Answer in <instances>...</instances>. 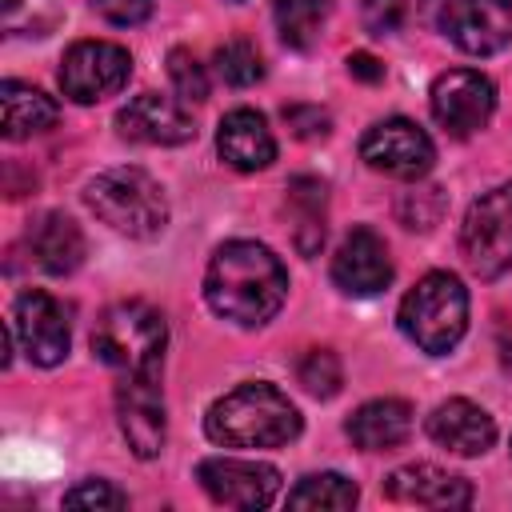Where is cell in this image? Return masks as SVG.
Returning <instances> with one entry per match:
<instances>
[{"label":"cell","mask_w":512,"mask_h":512,"mask_svg":"<svg viewBox=\"0 0 512 512\" xmlns=\"http://www.w3.org/2000/svg\"><path fill=\"white\" fill-rule=\"evenodd\" d=\"M212 64H216V76H220L224 84H232V88H252V84L264 76V60H260V52H256V44L244 40V36L224 40V44L216 48Z\"/></svg>","instance_id":"26"},{"label":"cell","mask_w":512,"mask_h":512,"mask_svg":"<svg viewBox=\"0 0 512 512\" xmlns=\"http://www.w3.org/2000/svg\"><path fill=\"white\" fill-rule=\"evenodd\" d=\"M168 76H172V84H176L184 104H204L208 100V72L188 48H172L168 52Z\"/></svg>","instance_id":"28"},{"label":"cell","mask_w":512,"mask_h":512,"mask_svg":"<svg viewBox=\"0 0 512 512\" xmlns=\"http://www.w3.org/2000/svg\"><path fill=\"white\" fill-rule=\"evenodd\" d=\"M116 416L128 448L140 460L160 456L164 448V392L160 372H128L116 384Z\"/></svg>","instance_id":"13"},{"label":"cell","mask_w":512,"mask_h":512,"mask_svg":"<svg viewBox=\"0 0 512 512\" xmlns=\"http://www.w3.org/2000/svg\"><path fill=\"white\" fill-rule=\"evenodd\" d=\"M164 348H168V324L164 312L144 304V300H116L100 312L92 328V352L116 368L120 376L128 372H160L164 368Z\"/></svg>","instance_id":"3"},{"label":"cell","mask_w":512,"mask_h":512,"mask_svg":"<svg viewBox=\"0 0 512 512\" xmlns=\"http://www.w3.org/2000/svg\"><path fill=\"white\" fill-rule=\"evenodd\" d=\"M396 320L420 352L448 356L468 328V288L452 272H428L408 288Z\"/></svg>","instance_id":"4"},{"label":"cell","mask_w":512,"mask_h":512,"mask_svg":"<svg viewBox=\"0 0 512 512\" xmlns=\"http://www.w3.org/2000/svg\"><path fill=\"white\" fill-rule=\"evenodd\" d=\"M500 360H504V368L512 372V340H508V336L500 340Z\"/></svg>","instance_id":"34"},{"label":"cell","mask_w":512,"mask_h":512,"mask_svg":"<svg viewBox=\"0 0 512 512\" xmlns=\"http://www.w3.org/2000/svg\"><path fill=\"white\" fill-rule=\"evenodd\" d=\"M428 436H432L440 448L456 452V456H480V452H488L492 440H496V420H492L480 404L456 396V400H444V404L432 408V416H428Z\"/></svg>","instance_id":"18"},{"label":"cell","mask_w":512,"mask_h":512,"mask_svg":"<svg viewBox=\"0 0 512 512\" xmlns=\"http://www.w3.org/2000/svg\"><path fill=\"white\" fill-rule=\"evenodd\" d=\"M272 16L280 40L296 52H308L332 16V0H272Z\"/></svg>","instance_id":"23"},{"label":"cell","mask_w":512,"mask_h":512,"mask_svg":"<svg viewBox=\"0 0 512 512\" xmlns=\"http://www.w3.org/2000/svg\"><path fill=\"white\" fill-rule=\"evenodd\" d=\"M360 500L356 484L340 472H312L304 476L292 492H288V508H328V512H344Z\"/></svg>","instance_id":"24"},{"label":"cell","mask_w":512,"mask_h":512,"mask_svg":"<svg viewBox=\"0 0 512 512\" xmlns=\"http://www.w3.org/2000/svg\"><path fill=\"white\" fill-rule=\"evenodd\" d=\"M348 436L360 452H392L412 436V408L396 396L368 400L348 416Z\"/></svg>","instance_id":"20"},{"label":"cell","mask_w":512,"mask_h":512,"mask_svg":"<svg viewBox=\"0 0 512 512\" xmlns=\"http://www.w3.org/2000/svg\"><path fill=\"white\" fill-rule=\"evenodd\" d=\"M432 116L448 136L480 132L496 112V84L476 68H448L432 80Z\"/></svg>","instance_id":"9"},{"label":"cell","mask_w":512,"mask_h":512,"mask_svg":"<svg viewBox=\"0 0 512 512\" xmlns=\"http://www.w3.org/2000/svg\"><path fill=\"white\" fill-rule=\"evenodd\" d=\"M64 508H104V512H120L128 508V496L108 484V480H84L76 488L64 492Z\"/></svg>","instance_id":"29"},{"label":"cell","mask_w":512,"mask_h":512,"mask_svg":"<svg viewBox=\"0 0 512 512\" xmlns=\"http://www.w3.org/2000/svg\"><path fill=\"white\" fill-rule=\"evenodd\" d=\"M284 212L292 224V244L300 256H316L324 244V220H328V192L324 180L316 176H296L288 180V196H284Z\"/></svg>","instance_id":"21"},{"label":"cell","mask_w":512,"mask_h":512,"mask_svg":"<svg viewBox=\"0 0 512 512\" xmlns=\"http://www.w3.org/2000/svg\"><path fill=\"white\" fill-rule=\"evenodd\" d=\"M60 108L48 92L32 88V84H20V80H4L0 84V132L4 140H28L36 132H48L56 124Z\"/></svg>","instance_id":"22"},{"label":"cell","mask_w":512,"mask_h":512,"mask_svg":"<svg viewBox=\"0 0 512 512\" xmlns=\"http://www.w3.org/2000/svg\"><path fill=\"white\" fill-rule=\"evenodd\" d=\"M284 120H288V128H292L300 140H324L328 128H332L328 112L316 108V104H292V108H284Z\"/></svg>","instance_id":"31"},{"label":"cell","mask_w":512,"mask_h":512,"mask_svg":"<svg viewBox=\"0 0 512 512\" xmlns=\"http://www.w3.org/2000/svg\"><path fill=\"white\" fill-rule=\"evenodd\" d=\"M288 296V272L268 244L256 240H228L212 252L204 272V300L216 316L260 328L268 324Z\"/></svg>","instance_id":"1"},{"label":"cell","mask_w":512,"mask_h":512,"mask_svg":"<svg viewBox=\"0 0 512 512\" xmlns=\"http://www.w3.org/2000/svg\"><path fill=\"white\" fill-rule=\"evenodd\" d=\"M432 24L468 56H492L512 40V0H432Z\"/></svg>","instance_id":"8"},{"label":"cell","mask_w":512,"mask_h":512,"mask_svg":"<svg viewBox=\"0 0 512 512\" xmlns=\"http://www.w3.org/2000/svg\"><path fill=\"white\" fill-rule=\"evenodd\" d=\"M132 76L128 48L112 40H76L60 60V88L76 104H100L116 96Z\"/></svg>","instance_id":"7"},{"label":"cell","mask_w":512,"mask_h":512,"mask_svg":"<svg viewBox=\"0 0 512 512\" xmlns=\"http://www.w3.org/2000/svg\"><path fill=\"white\" fill-rule=\"evenodd\" d=\"M460 248L480 280H496L512 268V180L472 200L460 224Z\"/></svg>","instance_id":"6"},{"label":"cell","mask_w":512,"mask_h":512,"mask_svg":"<svg viewBox=\"0 0 512 512\" xmlns=\"http://www.w3.org/2000/svg\"><path fill=\"white\" fill-rule=\"evenodd\" d=\"M296 380L304 384V392H312L316 400H332L344 384V368L340 356L332 348H308L296 364Z\"/></svg>","instance_id":"27"},{"label":"cell","mask_w":512,"mask_h":512,"mask_svg":"<svg viewBox=\"0 0 512 512\" xmlns=\"http://www.w3.org/2000/svg\"><path fill=\"white\" fill-rule=\"evenodd\" d=\"M116 128H120L124 140L160 144V148L188 144V140L196 136V124H192V116L184 112V104L172 100V96H160V92H140V96H132V100L116 112Z\"/></svg>","instance_id":"14"},{"label":"cell","mask_w":512,"mask_h":512,"mask_svg":"<svg viewBox=\"0 0 512 512\" xmlns=\"http://www.w3.org/2000/svg\"><path fill=\"white\" fill-rule=\"evenodd\" d=\"M384 496L392 504H412V508H468L472 484L436 464H404L384 476Z\"/></svg>","instance_id":"16"},{"label":"cell","mask_w":512,"mask_h":512,"mask_svg":"<svg viewBox=\"0 0 512 512\" xmlns=\"http://www.w3.org/2000/svg\"><path fill=\"white\" fill-rule=\"evenodd\" d=\"M60 24V0H0L4 36H48Z\"/></svg>","instance_id":"25"},{"label":"cell","mask_w":512,"mask_h":512,"mask_svg":"<svg viewBox=\"0 0 512 512\" xmlns=\"http://www.w3.org/2000/svg\"><path fill=\"white\" fill-rule=\"evenodd\" d=\"M24 244L48 276H68L84 260V232L64 212H44L40 220H32L24 232Z\"/></svg>","instance_id":"19"},{"label":"cell","mask_w":512,"mask_h":512,"mask_svg":"<svg viewBox=\"0 0 512 512\" xmlns=\"http://www.w3.org/2000/svg\"><path fill=\"white\" fill-rule=\"evenodd\" d=\"M12 328H16V340L24 344V352H28L32 364L56 368L68 356V344H72L68 308L56 296H48L44 288H28V292L16 296Z\"/></svg>","instance_id":"12"},{"label":"cell","mask_w":512,"mask_h":512,"mask_svg":"<svg viewBox=\"0 0 512 512\" xmlns=\"http://www.w3.org/2000/svg\"><path fill=\"white\" fill-rule=\"evenodd\" d=\"M332 284L348 296H376L392 284L388 244L372 228H352L332 256Z\"/></svg>","instance_id":"15"},{"label":"cell","mask_w":512,"mask_h":512,"mask_svg":"<svg viewBox=\"0 0 512 512\" xmlns=\"http://www.w3.org/2000/svg\"><path fill=\"white\" fill-rule=\"evenodd\" d=\"M84 200L108 228H116L120 236H132V240H152L168 224L164 188L144 168H132V164L108 168L96 180H88Z\"/></svg>","instance_id":"5"},{"label":"cell","mask_w":512,"mask_h":512,"mask_svg":"<svg viewBox=\"0 0 512 512\" xmlns=\"http://www.w3.org/2000/svg\"><path fill=\"white\" fill-rule=\"evenodd\" d=\"M216 148H220V160L236 172H260L276 160V136H272L268 120L252 108H232L220 120Z\"/></svg>","instance_id":"17"},{"label":"cell","mask_w":512,"mask_h":512,"mask_svg":"<svg viewBox=\"0 0 512 512\" xmlns=\"http://www.w3.org/2000/svg\"><path fill=\"white\" fill-rule=\"evenodd\" d=\"M348 76H356L364 84H376V80H384V64L376 56H368V52H352L348 56Z\"/></svg>","instance_id":"33"},{"label":"cell","mask_w":512,"mask_h":512,"mask_svg":"<svg viewBox=\"0 0 512 512\" xmlns=\"http://www.w3.org/2000/svg\"><path fill=\"white\" fill-rule=\"evenodd\" d=\"M196 480H200V488H204L216 504L240 508V512L268 508V504L280 496V472H276L272 464H260V460L208 456V460H200Z\"/></svg>","instance_id":"11"},{"label":"cell","mask_w":512,"mask_h":512,"mask_svg":"<svg viewBox=\"0 0 512 512\" xmlns=\"http://www.w3.org/2000/svg\"><path fill=\"white\" fill-rule=\"evenodd\" d=\"M100 8L104 20L120 24V28H132V24H144L156 8V0H92Z\"/></svg>","instance_id":"32"},{"label":"cell","mask_w":512,"mask_h":512,"mask_svg":"<svg viewBox=\"0 0 512 512\" xmlns=\"http://www.w3.org/2000/svg\"><path fill=\"white\" fill-rule=\"evenodd\" d=\"M300 424L296 404L264 380L236 384L204 416V432L220 448H284L300 436Z\"/></svg>","instance_id":"2"},{"label":"cell","mask_w":512,"mask_h":512,"mask_svg":"<svg viewBox=\"0 0 512 512\" xmlns=\"http://www.w3.org/2000/svg\"><path fill=\"white\" fill-rule=\"evenodd\" d=\"M408 8H412V0H360L364 28H368L372 36L396 32V28L408 20Z\"/></svg>","instance_id":"30"},{"label":"cell","mask_w":512,"mask_h":512,"mask_svg":"<svg viewBox=\"0 0 512 512\" xmlns=\"http://www.w3.org/2000/svg\"><path fill=\"white\" fill-rule=\"evenodd\" d=\"M360 160L372 172H384L392 180H420L432 168L436 148H432V140L420 124H412L404 116H392V120L372 124L360 136Z\"/></svg>","instance_id":"10"}]
</instances>
